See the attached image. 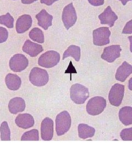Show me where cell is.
<instances>
[{
    "label": "cell",
    "mask_w": 132,
    "mask_h": 149,
    "mask_svg": "<svg viewBox=\"0 0 132 149\" xmlns=\"http://www.w3.org/2000/svg\"><path fill=\"white\" fill-rule=\"evenodd\" d=\"M21 141H39V134L37 129H34L25 132L21 137Z\"/></svg>",
    "instance_id": "obj_25"
},
{
    "label": "cell",
    "mask_w": 132,
    "mask_h": 149,
    "mask_svg": "<svg viewBox=\"0 0 132 149\" xmlns=\"http://www.w3.org/2000/svg\"><path fill=\"white\" fill-rule=\"evenodd\" d=\"M62 20L64 26L67 30L75 24L77 20V15L73 3H69L64 7L62 15Z\"/></svg>",
    "instance_id": "obj_7"
},
{
    "label": "cell",
    "mask_w": 132,
    "mask_h": 149,
    "mask_svg": "<svg viewBox=\"0 0 132 149\" xmlns=\"http://www.w3.org/2000/svg\"><path fill=\"white\" fill-rule=\"evenodd\" d=\"M125 86L123 85L116 84L112 86L109 94V101L111 105L119 107L124 95Z\"/></svg>",
    "instance_id": "obj_8"
},
{
    "label": "cell",
    "mask_w": 132,
    "mask_h": 149,
    "mask_svg": "<svg viewBox=\"0 0 132 149\" xmlns=\"http://www.w3.org/2000/svg\"><path fill=\"white\" fill-rule=\"evenodd\" d=\"M32 19L29 15H23L19 17L16 22V31L18 34L24 33L32 27Z\"/></svg>",
    "instance_id": "obj_13"
},
{
    "label": "cell",
    "mask_w": 132,
    "mask_h": 149,
    "mask_svg": "<svg viewBox=\"0 0 132 149\" xmlns=\"http://www.w3.org/2000/svg\"><path fill=\"white\" fill-rule=\"evenodd\" d=\"M89 97V90L84 86L75 84L71 86L70 88V97L75 104H84Z\"/></svg>",
    "instance_id": "obj_1"
},
{
    "label": "cell",
    "mask_w": 132,
    "mask_h": 149,
    "mask_svg": "<svg viewBox=\"0 0 132 149\" xmlns=\"http://www.w3.org/2000/svg\"><path fill=\"white\" fill-rule=\"evenodd\" d=\"M15 19L11 14L8 12L6 15L0 16V24L5 26L8 28H13L14 27Z\"/></svg>",
    "instance_id": "obj_26"
},
{
    "label": "cell",
    "mask_w": 132,
    "mask_h": 149,
    "mask_svg": "<svg viewBox=\"0 0 132 149\" xmlns=\"http://www.w3.org/2000/svg\"><path fill=\"white\" fill-rule=\"evenodd\" d=\"M26 102L21 97H15L9 102L8 109L12 114H17L23 112L26 109Z\"/></svg>",
    "instance_id": "obj_17"
},
{
    "label": "cell",
    "mask_w": 132,
    "mask_h": 149,
    "mask_svg": "<svg viewBox=\"0 0 132 149\" xmlns=\"http://www.w3.org/2000/svg\"><path fill=\"white\" fill-rule=\"evenodd\" d=\"M5 83L9 90H18L21 86V79L17 74L10 73L6 76Z\"/></svg>",
    "instance_id": "obj_19"
},
{
    "label": "cell",
    "mask_w": 132,
    "mask_h": 149,
    "mask_svg": "<svg viewBox=\"0 0 132 149\" xmlns=\"http://www.w3.org/2000/svg\"><path fill=\"white\" fill-rule=\"evenodd\" d=\"M0 134L2 141H11V130L7 122L2 123L0 126Z\"/></svg>",
    "instance_id": "obj_24"
},
{
    "label": "cell",
    "mask_w": 132,
    "mask_h": 149,
    "mask_svg": "<svg viewBox=\"0 0 132 149\" xmlns=\"http://www.w3.org/2000/svg\"><path fill=\"white\" fill-rule=\"evenodd\" d=\"M22 50L30 57L34 58L42 52L44 49L41 45L32 42L28 39L24 44Z\"/></svg>",
    "instance_id": "obj_14"
},
{
    "label": "cell",
    "mask_w": 132,
    "mask_h": 149,
    "mask_svg": "<svg viewBox=\"0 0 132 149\" xmlns=\"http://www.w3.org/2000/svg\"><path fill=\"white\" fill-rule=\"evenodd\" d=\"M13 1H16V0H13Z\"/></svg>",
    "instance_id": "obj_34"
},
{
    "label": "cell",
    "mask_w": 132,
    "mask_h": 149,
    "mask_svg": "<svg viewBox=\"0 0 132 149\" xmlns=\"http://www.w3.org/2000/svg\"><path fill=\"white\" fill-rule=\"evenodd\" d=\"M121 51L122 48L120 45H112L104 48L101 58L111 63L120 57Z\"/></svg>",
    "instance_id": "obj_10"
},
{
    "label": "cell",
    "mask_w": 132,
    "mask_h": 149,
    "mask_svg": "<svg viewBox=\"0 0 132 149\" xmlns=\"http://www.w3.org/2000/svg\"><path fill=\"white\" fill-rule=\"evenodd\" d=\"M8 38V32L5 28L0 27V43L5 42Z\"/></svg>",
    "instance_id": "obj_28"
},
{
    "label": "cell",
    "mask_w": 132,
    "mask_h": 149,
    "mask_svg": "<svg viewBox=\"0 0 132 149\" xmlns=\"http://www.w3.org/2000/svg\"><path fill=\"white\" fill-rule=\"evenodd\" d=\"M17 125L19 128L26 129L32 128L35 124L34 119L31 114L23 113L18 115L15 119Z\"/></svg>",
    "instance_id": "obj_15"
},
{
    "label": "cell",
    "mask_w": 132,
    "mask_h": 149,
    "mask_svg": "<svg viewBox=\"0 0 132 149\" xmlns=\"http://www.w3.org/2000/svg\"><path fill=\"white\" fill-rule=\"evenodd\" d=\"M37 0H21V3L26 5H29L32 3H34L35 1H37Z\"/></svg>",
    "instance_id": "obj_32"
},
{
    "label": "cell",
    "mask_w": 132,
    "mask_h": 149,
    "mask_svg": "<svg viewBox=\"0 0 132 149\" xmlns=\"http://www.w3.org/2000/svg\"><path fill=\"white\" fill-rule=\"evenodd\" d=\"M60 61V55L57 52L48 50L42 54L38 59V64L40 66L50 69L56 66Z\"/></svg>",
    "instance_id": "obj_5"
},
{
    "label": "cell",
    "mask_w": 132,
    "mask_h": 149,
    "mask_svg": "<svg viewBox=\"0 0 132 149\" xmlns=\"http://www.w3.org/2000/svg\"><path fill=\"white\" fill-rule=\"evenodd\" d=\"M49 80L48 71L39 68L32 69L29 74V81L34 86L41 87L46 85Z\"/></svg>",
    "instance_id": "obj_4"
},
{
    "label": "cell",
    "mask_w": 132,
    "mask_h": 149,
    "mask_svg": "<svg viewBox=\"0 0 132 149\" xmlns=\"http://www.w3.org/2000/svg\"><path fill=\"white\" fill-rule=\"evenodd\" d=\"M91 5L93 6H100L103 5L105 2V0H88Z\"/></svg>",
    "instance_id": "obj_30"
},
{
    "label": "cell",
    "mask_w": 132,
    "mask_h": 149,
    "mask_svg": "<svg viewBox=\"0 0 132 149\" xmlns=\"http://www.w3.org/2000/svg\"><path fill=\"white\" fill-rule=\"evenodd\" d=\"M59 1V0H40L41 3L45 4L47 6H51L53 5L55 2Z\"/></svg>",
    "instance_id": "obj_31"
},
{
    "label": "cell",
    "mask_w": 132,
    "mask_h": 149,
    "mask_svg": "<svg viewBox=\"0 0 132 149\" xmlns=\"http://www.w3.org/2000/svg\"><path fill=\"white\" fill-rule=\"evenodd\" d=\"M78 130L79 138L84 140L92 138L95 135V128L86 124H79L78 127Z\"/></svg>",
    "instance_id": "obj_21"
},
{
    "label": "cell",
    "mask_w": 132,
    "mask_h": 149,
    "mask_svg": "<svg viewBox=\"0 0 132 149\" xmlns=\"http://www.w3.org/2000/svg\"><path fill=\"white\" fill-rule=\"evenodd\" d=\"M132 74V65L128 63L127 61H124L117 70L115 77L117 81L123 82Z\"/></svg>",
    "instance_id": "obj_18"
},
{
    "label": "cell",
    "mask_w": 132,
    "mask_h": 149,
    "mask_svg": "<svg viewBox=\"0 0 132 149\" xmlns=\"http://www.w3.org/2000/svg\"><path fill=\"white\" fill-rule=\"evenodd\" d=\"M119 1H121L122 2V3L123 6L126 5V4L129 1H131L132 0H119Z\"/></svg>",
    "instance_id": "obj_33"
},
{
    "label": "cell",
    "mask_w": 132,
    "mask_h": 149,
    "mask_svg": "<svg viewBox=\"0 0 132 149\" xmlns=\"http://www.w3.org/2000/svg\"><path fill=\"white\" fill-rule=\"evenodd\" d=\"M81 49L79 46L75 45H71L69 46L67 49L64 52L62 60H64L68 57H72L77 62L80 59Z\"/></svg>",
    "instance_id": "obj_22"
},
{
    "label": "cell",
    "mask_w": 132,
    "mask_h": 149,
    "mask_svg": "<svg viewBox=\"0 0 132 149\" xmlns=\"http://www.w3.org/2000/svg\"><path fill=\"white\" fill-rule=\"evenodd\" d=\"M41 136L44 141H50L53 136V121L48 117L43 119L41 124Z\"/></svg>",
    "instance_id": "obj_11"
},
{
    "label": "cell",
    "mask_w": 132,
    "mask_h": 149,
    "mask_svg": "<svg viewBox=\"0 0 132 149\" xmlns=\"http://www.w3.org/2000/svg\"><path fill=\"white\" fill-rule=\"evenodd\" d=\"M132 20H131L127 23L124 29H123L122 34H132Z\"/></svg>",
    "instance_id": "obj_29"
},
{
    "label": "cell",
    "mask_w": 132,
    "mask_h": 149,
    "mask_svg": "<svg viewBox=\"0 0 132 149\" xmlns=\"http://www.w3.org/2000/svg\"><path fill=\"white\" fill-rule=\"evenodd\" d=\"M101 24H107L110 28L113 27L118 16L112 10L110 6H107L104 12L98 16Z\"/></svg>",
    "instance_id": "obj_12"
},
{
    "label": "cell",
    "mask_w": 132,
    "mask_h": 149,
    "mask_svg": "<svg viewBox=\"0 0 132 149\" xmlns=\"http://www.w3.org/2000/svg\"><path fill=\"white\" fill-rule=\"evenodd\" d=\"M120 136L123 141H132V128L123 129L120 133Z\"/></svg>",
    "instance_id": "obj_27"
},
{
    "label": "cell",
    "mask_w": 132,
    "mask_h": 149,
    "mask_svg": "<svg viewBox=\"0 0 132 149\" xmlns=\"http://www.w3.org/2000/svg\"><path fill=\"white\" fill-rule=\"evenodd\" d=\"M70 115L66 111L59 113L56 118V132L58 136L67 133L71 127Z\"/></svg>",
    "instance_id": "obj_2"
},
{
    "label": "cell",
    "mask_w": 132,
    "mask_h": 149,
    "mask_svg": "<svg viewBox=\"0 0 132 149\" xmlns=\"http://www.w3.org/2000/svg\"><path fill=\"white\" fill-rule=\"evenodd\" d=\"M29 60L22 54H17L11 58L9 66L12 71L15 72H20L28 66Z\"/></svg>",
    "instance_id": "obj_9"
},
{
    "label": "cell",
    "mask_w": 132,
    "mask_h": 149,
    "mask_svg": "<svg viewBox=\"0 0 132 149\" xmlns=\"http://www.w3.org/2000/svg\"><path fill=\"white\" fill-rule=\"evenodd\" d=\"M35 18L37 19L38 26L41 27L44 30H47L53 25V16L50 15L45 9H42L37 13L35 16Z\"/></svg>",
    "instance_id": "obj_16"
},
{
    "label": "cell",
    "mask_w": 132,
    "mask_h": 149,
    "mask_svg": "<svg viewBox=\"0 0 132 149\" xmlns=\"http://www.w3.org/2000/svg\"><path fill=\"white\" fill-rule=\"evenodd\" d=\"M119 119L122 124L128 126L132 124V107H124L120 109L118 113Z\"/></svg>",
    "instance_id": "obj_20"
},
{
    "label": "cell",
    "mask_w": 132,
    "mask_h": 149,
    "mask_svg": "<svg viewBox=\"0 0 132 149\" xmlns=\"http://www.w3.org/2000/svg\"><path fill=\"white\" fill-rule=\"evenodd\" d=\"M111 31L109 27L98 28L93 31V43L96 46H104L110 43Z\"/></svg>",
    "instance_id": "obj_6"
},
{
    "label": "cell",
    "mask_w": 132,
    "mask_h": 149,
    "mask_svg": "<svg viewBox=\"0 0 132 149\" xmlns=\"http://www.w3.org/2000/svg\"><path fill=\"white\" fill-rule=\"evenodd\" d=\"M106 104L107 102L104 97L100 96L93 97L89 100L86 104V112L93 116L99 115L104 112Z\"/></svg>",
    "instance_id": "obj_3"
},
{
    "label": "cell",
    "mask_w": 132,
    "mask_h": 149,
    "mask_svg": "<svg viewBox=\"0 0 132 149\" xmlns=\"http://www.w3.org/2000/svg\"><path fill=\"white\" fill-rule=\"evenodd\" d=\"M29 37L32 40L40 44L45 42V37L44 33L41 29L35 27L32 29L29 33Z\"/></svg>",
    "instance_id": "obj_23"
}]
</instances>
